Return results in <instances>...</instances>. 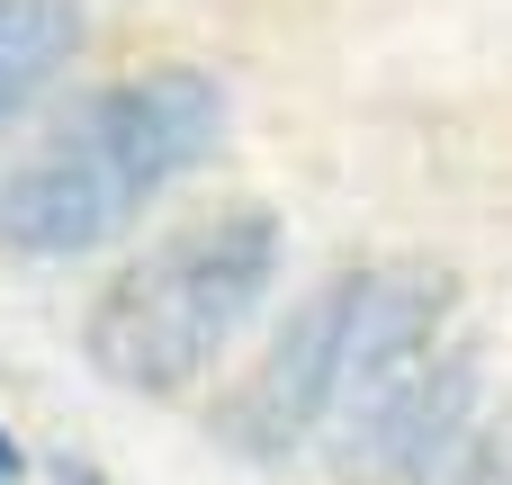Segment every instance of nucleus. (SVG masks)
I'll return each instance as SVG.
<instances>
[{
  "mask_svg": "<svg viewBox=\"0 0 512 485\" xmlns=\"http://www.w3.org/2000/svg\"><path fill=\"white\" fill-rule=\"evenodd\" d=\"M225 135V81L198 63H153L126 72L90 99H72V117L0 180V243L36 252V261H72L117 243L171 180H189Z\"/></svg>",
  "mask_w": 512,
  "mask_h": 485,
  "instance_id": "f257e3e1",
  "label": "nucleus"
},
{
  "mask_svg": "<svg viewBox=\"0 0 512 485\" xmlns=\"http://www.w3.org/2000/svg\"><path fill=\"white\" fill-rule=\"evenodd\" d=\"M270 279H279V216L270 207H216V216L162 234L144 261H126L90 297L81 351L126 396H180L261 315Z\"/></svg>",
  "mask_w": 512,
  "mask_h": 485,
  "instance_id": "f03ea898",
  "label": "nucleus"
},
{
  "mask_svg": "<svg viewBox=\"0 0 512 485\" xmlns=\"http://www.w3.org/2000/svg\"><path fill=\"white\" fill-rule=\"evenodd\" d=\"M360 297H369V270H333L315 279L288 324L270 333V351L216 396V441L243 450V459H288L306 450L333 405H342V369H351V333H360Z\"/></svg>",
  "mask_w": 512,
  "mask_h": 485,
  "instance_id": "7ed1b4c3",
  "label": "nucleus"
},
{
  "mask_svg": "<svg viewBox=\"0 0 512 485\" xmlns=\"http://www.w3.org/2000/svg\"><path fill=\"white\" fill-rule=\"evenodd\" d=\"M477 396H486V360L468 333H450L432 360H414L405 378H387L378 396L333 414V477L342 485H432V468L477 432Z\"/></svg>",
  "mask_w": 512,
  "mask_h": 485,
  "instance_id": "20e7f679",
  "label": "nucleus"
},
{
  "mask_svg": "<svg viewBox=\"0 0 512 485\" xmlns=\"http://www.w3.org/2000/svg\"><path fill=\"white\" fill-rule=\"evenodd\" d=\"M81 54V9L72 0H0V126L63 81Z\"/></svg>",
  "mask_w": 512,
  "mask_h": 485,
  "instance_id": "39448f33",
  "label": "nucleus"
},
{
  "mask_svg": "<svg viewBox=\"0 0 512 485\" xmlns=\"http://www.w3.org/2000/svg\"><path fill=\"white\" fill-rule=\"evenodd\" d=\"M432 485H512V405L504 414H477V432L432 468Z\"/></svg>",
  "mask_w": 512,
  "mask_h": 485,
  "instance_id": "423d86ee",
  "label": "nucleus"
},
{
  "mask_svg": "<svg viewBox=\"0 0 512 485\" xmlns=\"http://www.w3.org/2000/svg\"><path fill=\"white\" fill-rule=\"evenodd\" d=\"M18 477V441H9V432H0V485Z\"/></svg>",
  "mask_w": 512,
  "mask_h": 485,
  "instance_id": "0eeeda50",
  "label": "nucleus"
},
{
  "mask_svg": "<svg viewBox=\"0 0 512 485\" xmlns=\"http://www.w3.org/2000/svg\"><path fill=\"white\" fill-rule=\"evenodd\" d=\"M63 485H90V477H63Z\"/></svg>",
  "mask_w": 512,
  "mask_h": 485,
  "instance_id": "6e6552de",
  "label": "nucleus"
}]
</instances>
